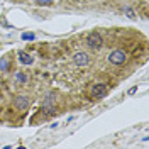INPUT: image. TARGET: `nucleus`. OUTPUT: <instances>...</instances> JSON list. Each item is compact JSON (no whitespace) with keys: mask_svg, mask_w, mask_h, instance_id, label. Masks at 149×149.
I'll return each instance as SVG.
<instances>
[{"mask_svg":"<svg viewBox=\"0 0 149 149\" xmlns=\"http://www.w3.org/2000/svg\"><path fill=\"white\" fill-rule=\"evenodd\" d=\"M125 61H127V54H125V51H122V49H113L110 54H109V63H110V65L120 66V65H124Z\"/></svg>","mask_w":149,"mask_h":149,"instance_id":"f257e3e1","label":"nucleus"},{"mask_svg":"<svg viewBox=\"0 0 149 149\" xmlns=\"http://www.w3.org/2000/svg\"><path fill=\"white\" fill-rule=\"evenodd\" d=\"M107 93H109V86L105 83H95L90 90V97L92 98H103V97H107Z\"/></svg>","mask_w":149,"mask_h":149,"instance_id":"f03ea898","label":"nucleus"},{"mask_svg":"<svg viewBox=\"0 0 149 149\" xmlns=\"http://www.w3.org/2000/svg\"><path fill=\"white\" fill-rule=\"evenodd\" d=\"M86 44L92 47V49H98V47H102L103 39L97 31H93V32H90V34L86 36Z\"/></svg>","mask_w":149,"mask_h":149,"instance_id":"7ed1b4c3","label":"nucleus"},{"mask_svg":"<svg viewBox=\"0 0 149 149\" xmlns=\"http://www.w3.org/2000/svg\"><path fill=\"white\" fill-rule=\"evenodd\" d=\"M73 61H74L76 66H86L88 63H90V56L86 54L85 51H78V53H74Z\"/></svg>","mask_w":149,"mask_h":149,"instance_id":"20e7f679","label":"nucleus"},{"mask_svg":"<svg viewBox=\"0 0 149 149\" xmlns=\"http://www.w3.org/2000/svg\"><path fill=\"white\" fill-rule=\"evenodd\" d=\"M14 103H15V107H17L19 110H26V109H29V105H31V100H29V97H26V95H19V97H15Z\"/></svg>","mask_w":149,"mask_h":149,"instance_id":"39448f33","label":"nucleus"},{"mask_svg":"<svg viewBox=\"0 0 149 149\" xmlns=\"http://www.w3.org/2000/svg\"><path fill=\"white\" fill-rule=\"evenodd\" d=\"M19 61H20L22 65L29 66V65H32V63H34V58L29 54V53H26V51H19Z\"/></svg>","mask_w":149,"mask_h":149,"instance_id":"423d86ee","label":"nucleus"},{"mask_svg":"<svg viewBox=\"0 0 149 149\" xmlns=\"http://www.w3.org/2000/svg\"><path fill=\"white\" fill-rule=\"evenodd\" d=\"M27 80L29 78L24 73H15V81L17 83H27Z\"/></svg>","mask_w":149,"mask_h":149,"instance_id":"0eeeda50","label":"nucleus"},{"mask_svg":"<svg viewBox=\"0 0 149 149\" xmlns=\"http://www.w3.org/2000/svg\"><path fill=\"white\" fill-rule=\"evenodd\" d=\"M9 66H10V63H9L7 58H2V59H0V70H2V71H7Z\"/></svg>","mask_w":149,"mask_h":149,"instance_id":"6e6552de","label":"nucleus"},{"mask_svg":"<svg viewBox=\"0 0 149 149\" xmlns=\"http://www.w3.org/2000/svg\"><path fill=\"white\" fill-rule=\"evenodd\" d=\"M54 0H36V3L37 5H51Z\"/></svg>","mask_w":149,"mask_h":149,"instance_id":"1a4fd4ad","label":"nucleus"},{"mask_svg":"<svg viewBox=\"0 0 149 149\" xmlns=\"http://www.w3.org/2000/svg\"><path fill=\"white\" fill-rule=\"evenodd\" d=\"M34 34H27V32H26V34H22V39H24V41H32V39H34Z\"/></svg>","mask_w":149,"mask_h":149,"instance_id":"9d476101","label":"nucleus"},{"mask_svg":"<svg viewBox=\"0 0 149 149\" xmlns=\"http://www.w3.org/2000/svg\"><path fill=\"white\" fill-rule=\"evenodd\" d=\"M124 10H125V14H127V15H129L130 19H134V17H136V15H134V10H132V9H129V7H125Z\"/></svg>","mask_w":149,"mask_h":149,"instance_id":"9b49d317","label":"nucleus"},{"mask_svg":"<svg viewBox=\"0 0 149 149\" xmlns=\"http://www.w3.org/2000/svg\"><path fill=\"white\" fill-rule=\"evenodd\" d=\"M136 92H137V86H132V88L129 90V95H134Z\"/></svg>","mask_w":149,"mask_h":149,"instance_id":"f8f14e48","label":"nucleus"}]
</instances>
